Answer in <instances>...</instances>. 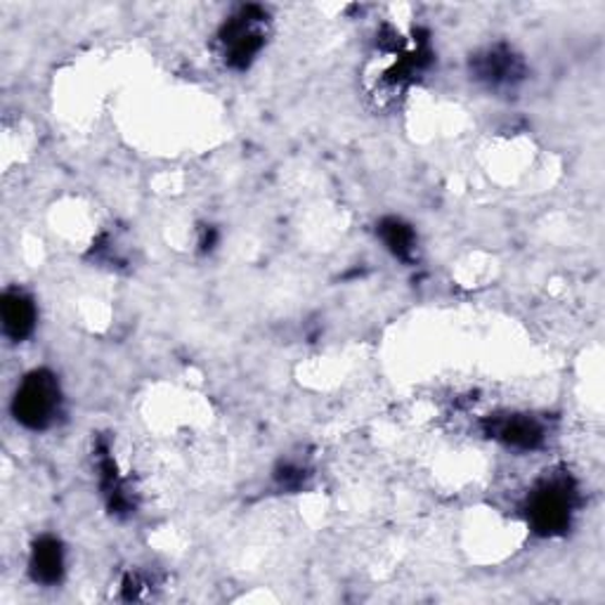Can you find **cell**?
<instances>
[{
  "instance_id": "cell-8",
  "label": "cell",
  "mask_w": 605,
  "mask_h": 605,
  "mask_svg": "<svg viewBox=\"0 0 605 605\" xmlns=\"http://www.w3.org/2000/svg\"><path fill=\"white\" fill-rule=\"evenodd\" d=\"M379 237L395 258L411 260L417 251V232L400 218H383L379 223Z\"/></svg>"
},
{
  "instance_id": "cell-7",
  "label": "cell",
  "mask_w": 605,
  "mask_h": 605,
  "mask_svg": "<svg viewBox=\"0 0 605 605\" xmlns=\"http://www.w3.org/2000/svg\"><path fill=\"white\" fill-rule=\"evenodd\" d=\"M492 435L515 450H537L544 442V428L533 417H504L492 426Z\"/></svg>"
},
{
  "instance_id": "cell-6",
  "label": "cell",
  "mask_w": 605,
  "mask_h": 605,
  "mask_svg": "<svg viewBox=\"0 0 605 605\" xmlns=\"http://www.w3.org/2000/svg\"><path fill=\"white\" fill-rule=\"evenodd\" d=\"M476 73L487 85H513L521 79V60L509 48H492L478 55Z\"/></svg>"
},
{
  "instance_id": "cell-5",
  "label": "cell",
  "mask_w": 605,
  "mask_h": 605,
  "mask_svg": "<svg viewBox=\"0 0 605 605\" xmlns=\"http://www.w3.org/2000/svg\"><path fill=\"white\" fill-rule=\"evenodd\" d=\"M28 572L38 584H60L65 574V549L62 542L50 535H43L34 542L32 558H28Z\"/></svg>"
},
{
  "instance_id": "cell-1",
  "label": "cell",
  "mask_w": 605,
  "mask_h": 605,
  "mask_svg": "<svg viewBox=\"0 0 605 605\" xmlns=\"http://www.w3.org/2000/svg\"><path fill=\"white\" fill-rule=\"evenodd\" d=\"M62 407V391L55 374L46 369L26 374L12 397V415L28 431H46Z\"/></svg>"
},
{
  "instance_id": "cell-4",
  "label": "cell",
  "mask_w": 605,
  "mask_h": 605,
  "mask_svg": "<svg viewBox=\"0 0 605 605\" xmlns=\"http://www.w3.org/2000/svg\"><path fill=\"white\" fill-rule=\"evenodd\" d=\"M38 310L34 299L22 289H8L3 293V331L14 344H22L36 329Z\"/></svg>"
},
{
  "instance_id": "cell-2",
  "label": "cell",
  "mask_w": 605,
  "mask_h": 605,
  "mask_svg": "<svg viewBox=\"0 0 605 605\" xmlns=\"http://www.w3.org/2000/svg\"><path fill=\"white\" fill-rule=\"evenodd\" d=\"M268 38V14L258 5H246L223 24L218 46L232 69H248Z\"/></svg>"
},
{
  "instance_id": "cell-3",
  "label": "cell",
  "mask_w": 605,
  "mask_h": 605,
  "mask_svg": "<svg viewBox=\"0 0 605 605\" xmlns=\"http://www.w3.org/2000/svg\"><path fill=\"white\" fill-rule=\"evenodd\" d=\"M574 487L568 478H546L527 497V521L544 537L563 535L572 523Z\"/></svg>"
}]
</instances>
